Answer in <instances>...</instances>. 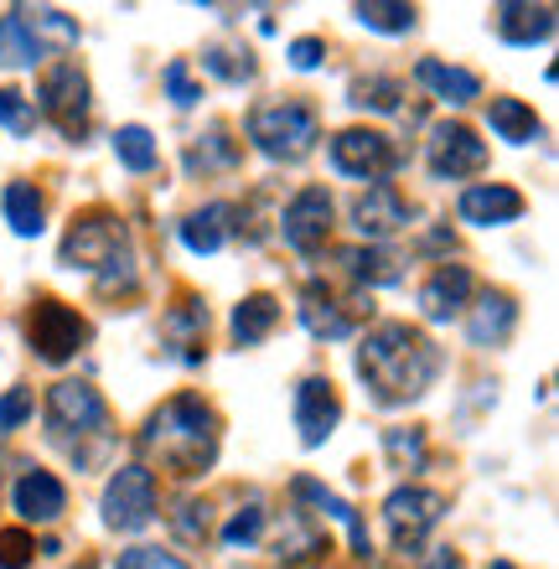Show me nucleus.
Masks as SVG:
<instances>
[{"label": "nucleus", "mask_w": 559, "mask_h": 569, "mask_svg": "<svg viewBox=\"0 0 559 569\" xmlns=\"http://www.w3.org/2000/svg\"><path fill=\"white\" fill-rule=\"evenodd\" d=\"M440 373V347L409 321H383L358 347V378L378 405H409L420 399Z\"/></svg>", "instance_id": "obj_1"}, {"label": "nucleus", "mask_w": 559, "mask_h": 569, "mask_svg": "<svg viewBox=\"0 0 559 569\" xmlns=\"http://www.w3.org/2000/svg\"><path fill=\"white\" fill-rule=\"evenodd\" d=\"M140 446L151 450L171 477H202L218 461V409L202 393H177L146 420Z\"/></svg>", "instance_id": "obj_2"}, {"label": "nucleus", "mask_w": 559, "mask_h": 569, "mask_svg": "<svg viewBox=\"0 0 559 569\" xmlns=\"http://www.w3.org/2000/svg\"><path fill=\"white\" fill-rule=\"evenodd\" d=\"M249 140L270 161H306L321 140V114L306 99H270L249 109Z\"/></svg>", "instance_id": "obj_3"}, {"label": "nucleus", "mask_w": 559, "mask_h": 569, "mask_svg": "<svg viewBox=\"0 0 559 569\" xmlns=\"http://www.w3.org/2000/svg\"><path fill=\"white\" fill-rule=\"evenodd\" d=\"M47 430H52V440H62V446H73L83 435H99V440H109V405L104 393L93 389V383H78V378H62V383H52L47 389Z\"/></svg>", "instance_id": "obj_4"}, {"label": "nucleus", "mask_w": 559, "mask_h": 569, "mask_svg": "<svg viewBox=\"0 0 559 569\" xmlns=\"http://www.w3.org/2000/svg\"><path fill=\"white\" fill-rule=\"evenodd\" d=\"M89 337H93V327L73 311V306H68V300L42 296L37 306H31V316H27L31 352H37L42 362H52V368H58V362H68V358H78Z\"/></svg>", "instance_id": "obj_5"}, {"label": "nucleus", "mask_w": 559, "mask_h": 569, "mask_svg": "<svg viewBox=\"0 0 559 569\" xmlns=\"http://www.w3.org/2000/svg\"><path fill=\"white\" fill-rule=\"evenodd\" d=\"M37 109H42L68 140H83L89 136V73L68 58L52 62L42 73V83H37Z\"/></svg>", "instance_id": "obj_6"}, {"label": "nucleus", "mask_w": 559, "mask_h": 569, "mask_svg": "<svg viewBox=\"0 0 559 569\" xmlns=\"http://www.w3.org/2000/svg\"><path fill=\"white\" fill-rule=\"evenodd\" d=\"M120 249H130V239H124V223L114 218V212H83V218H73V228H68V239H62L58 249V264L62 270H89L99 274L109 264V259L120 254Z\"/></svg>", "instance_id": "obj_7"}, {"label": "nucleus", "mask_w": 559, "mask_h": 569, "mask_svg": "<svg viewBox=\"0 0 559 569\" xmlns=\"http://www.w3.org/2000/svg\"><path fill=\"white\" fill-rule=\"evenodd\" d=\"M156 518V471L146 466H120L104 487V523L120 533H140Z\"/></svg>", "instance_id": "obj_8"}, {"label": "nucleus", "mask_w": 559, "mask_h": 569, "mask_svg": "<svg viewBox=\"0 0 559 569\" xmlns=\"http://www.w3.org/2000/svg\"><path fill=\"white\" fill-rule=\"evenodd\" d=\"M446 518V497L430 492V487H393L389 497H383V523H389L393 543L399 549H420L425 533Z\"/></svg>", "instance_id": "obj_9"}, {"label": "nucleus", "mask_w": 559, "mask_h": 569, "mask_svg": "<svg viewBox=\"0 0 559 569\" xmlns=\"http://www.w3.org/2000/svg\"><path fill=\"white\" fill-rule=\"evenodd\" d=\"M425 161H430V177L436 181H461V177H477L487 166V146L467 124L440 120L430 130V140H425Z\"/></svg>", "instance_id": "obj_10"}, {"label": "nucleus", "mask_w": 559, "mask_h": 569, "mask_svg": "<svg viewBox=\"0 0 559 569\" xmlns=\"http://www.w3.org/2000/svg\"><path fill=\"white\" fill-rule=\"evenodd\" d=\"M280 233L296 254H321L332 239V192L327 187H301L280 212Z\"/></svg>", "instance_id": "obj_11"}, {"label": "nucleus", "mask_w": 559, "mask_h": 569, "mask_svg": "<svg viewBox=\"0 0 559 569\" xmlns=\"http://www.w3.org/2000/svg\"><path fill=\"white\" fill-rule=\"evenodd\" d=\"M399 161V150L389 146V136H378V130H342L332 140V171L352 181H383Z\"/></svg>", "instance_id": "obj_12"}, {"label": "nucleus", "mask_w": 559, "mask_h": 569, "mask_svg": "<svg viewBox=\"0 0 559 569\" xmlns=\"http://www.w3.org/2000/svg\"><path fill=\"white\" fill-rule=\"evenodd\" d=\"M409 218H415V208L405 202V192H399L393 181H373V187L352 202V228H358L368 243L393 239L399 228H409Z\"/></svg>", "instance_id": "obj_13"}, {"label": "nucleus", "mask_w": 559, "mask_h": 569, "mask_svg": "<svg viewBox=\"0 0 559 569\" xmlns=\"http://www.w3.org/2000/svg\"><path fill=\"white\" fill-rule=\"evenodd\" d=\"M337 420H342V399H337V383L332 378H301V389H296V430H301V446H321V440H332Z\"/></svg>", "instance_id": "obj_14"}, {"label": "nucleus", "mask_w": 559, "mask_h": 569, "mask_svg": "<svg viewBox=\"0 0 559 569\" xmlns=\"http://www.w3.org/2000/svg\"><path fill=\"white\" fill-rule=\"evenodd\" d=\"M523 192L508 187V181H477L461 192L456 212H461V223H477V228H502V223H518L523 218Z\"/></svg>", "instance_id": "obj_15"}, {"label": "nucleus", "mask_w": 559, "mask_h": 569, "mask_svg": "<svg viewBox=\"0 0 559 569\" xmlns=\"http://www.w3.org/2000/svg\"><path fill=\"white\" fill-rule=\"evenodd\" d=\"M471 270L467 264H440L430 280L420 284V316L425 321H456L471 306Z\"/></svg>", "instance_id": "obj_16"}, {"label": "nucleus", "mask_w": 559, "mask_h": 569, "mask_svg": "<svg viewBox=\"0 0 559 569\" xmlns=\"http://www.w3.org/2000/svg\"><path fill=\"white\" fill-rule=\"evenodd\" d=\"M16 512H21V523H58L62 512H68V487H62L52 471H27V477L16 481V492H11Z\"/></svg>", "instance_id": "obj_17"}, {"label": "nucleus", "mask_w": 559, "mask_h": 569, "mask_svg": "<svg viewBox=\"0 0 559 569\" xmlns=\"http://www.w3.org/2000/svg\"><path fill=\"white\" fill-rule=\"evenodd\" d=\"M296 311H301V327L311 331V337H321V342H342V337H352V311L321 280L306 284Z\"/></svg>", "instance_id": "obj_18"}, {"label": "nucleus", "mask_w": 559, "mask_h": 569, "mask_svg": "<svg viewBox=\"0 0 559 569\" xmlns=\"http://www.w3.org/2000/svg\"><path fill=\"white\" fill-rule=\"evenodd\" d=\"M513 321H518V300L508 296V290H482L467 316L471 347H502L513 337Z\"/></svg>", "instance_id": "obj_19"}, {"label": "nucleus", "mask_w": 559, "mask_h": 569, "mask_svg": "<svg viewBox=\"0 0 559 569\" xmlns=\"http://www.w3.org/2000/svg\"><path fill=\"white\" fill-rule=\"evenodd\" d=\"M415 83H420V89H430L440 104H451V109L471 104V99L482 93V78L471 73V68H451V62H440V58H420V62H415Z\"/></svg>", "instance_id": "obj_20"}, {"label": "nucleus", "mask_w": 559, "mask_h": 569, "mask_svg": "<svg viewBox=\"0 0 559 569\" xmlns=\"http://www.w3.org/2000/svg\"><path fill=\"white\" fill-rule=\"evenodd\" d=\"M492 27H498V37L508 47L549 42L555 37V6H518V0H508V6L492 11Z\"/></svg>", "instance_id": "obj_21"}, {"label": "nucleus", "mask_w": 559, "mask_h": 569, "mask_svg": "<svg viewBox=\"0 0 559 569\" xmlns=\"http://www.w3.org/2000/svg\"><path fill=\"white\" fill-rule=\"evenodd\" d=\"M161 331H167V342L177 347V358L182 362H202V337H208V306L202 300H177L167 311V321H161Z\"/></svg>", "instance_id": "obj_22"}, {"label": "nucleus", "mask_w": 559, "mask_h": 569, "mask_svg": "<svg viewBox=\"0 0 559 569\" xmlns=\"http://www.w3.org/2000/svg\"><path fill=\"white\" fill-rule=\"evenodd\" d=\"M16 16H21V27L31 31V42L42 47H52V52H73L78 47V21L68 11H58V6H16Z\"/></svg>", "instance_id": "obj_23"}, {"label": "nucleus", "mask_w": 559, "mask_h": 569, "mask_svg": "<svg viewBox=\"0 0 559 569\" xmlns=\"http://www.w3.org/2000/svg\"><path fill=\"white\" fill-rule=\"evenodd\" d=\"M290 492H296V497H306V502H317V508L327 512V518H337V523L348 528L352 555H358V559H373V539H368V523H363V518H358V512L348 508V502H342V497H337V492H327V487H321V481H311V477H296V487H290Z\"/></svg>", "instance_id": "obj_24"}, {"label": "nucleus", "mask_w": 559, "mask_h": 569, "mask_svg": "<svg viewBox=\"0 0 559 569\" xmlns=\"http://www.w3.org/2000/svg\"><path fill=\"white\" fill-rule=\"evenodd\" d=\"M228 218H233V208L228 202H208V208H197L182 218V243L192 249V254H218L228 239Z\"/></svg>", "instance_id": "obj_25"}, {"label": "nucleus", "mask_w": 559, "mask_h": 569, "mask_svg": "<svg viewBox=\"0 0 559 569\" xmlns=\"http://www.w3.org/2000/svg\"><path fill=\"white\" fill-rule=\"evenodd\" d=\"M487 124H492V136L508 140V146H529V140H539V114H533L523 99H492L487 104Z\"/></svg>", "instance_id": "obj_26"}, {"label": "nucleus", "mask_w": 559, "mask_h": 569, "mask_svg": "<svg viewBox=\"0 0 559 569\" xmlns=\"http://www.w3.org/2000/svg\"><path fill=\"white\" fill-rule=\"evenodd\" d=\"M337 264L352 274L358 284H393L399 274H405V259L389 254V249H337Z\"/></svg>", "instance_id": "obj_27"}, {"label": "nucleus", "mask_w": 559, "mask_h": 569, "mask_svg": "<svg viewBox=\"0 0 559 569\" xmlns=\"http://www.w3.org/2000/svg\"><path fill=\"white\" fill-rule=\"evenodd\" d=\"M0 208H6V223L21 233V239H37L42 233V218H47V202H42V192L31 187V181H11L6 192H0Z\"/></svg>", "instance_id": "obj_28"}, {"label": "nucleus", "mask_w": 559, "mask_h": 569, "mask_svg": "<svg viewBox=\"0 0 559 569\" xmlns=\"http://www.w3.org/2000/svg\"><path fill=\"white\" fill-rule=\"evenodd\" d=\"M274 327H280V300H274V296L239 300V311H233V342H239V347H259Z\"/></svg>", "instance_id": "obj_29"}, {"label": "nucleus", "mask_w": 559, "mask_h": 569, "mask_svg": "<svg viewBox=\"0 0 559 569\" xmlns=\"http://www.w3.org/2000/svg\"><path fill=\"white\" fill-rule=\"evenodd\" d=\"M352 16H358L368 31H389V37L415 31V6H405V0H358Z\"/></svg>", "instance_id": "obj_30"}, {"label": "nucleus", "mask_w": 559, "mask_h": 569, "mask_svg": "<svg viewBox=\"0 0 559 569\" xmlns=\"http://www.w3.org/2000/svg\"><path fill=\"white\" fill-rule=\"evenodd\" d=\"M37 62H42V47L31 42L21 16H0V68H37Z\"/></svg>", "instance_id": "obj_31"}, {"label": "nucleus", "mask_w": 559, "mask_h": 569, "mask_svg": "<svg viewBox=\"0 0 559 569\" xmlns=\"http://www.w3.org/2000/svg\"><path fill=\"white\" fill-rule=\"evenodd\" d=\"M202 68L218 73L223 83H243V78H254V58H249V47H228V42L202 47Z\"/></svg>", "instance_id": "obj_32"}, {"label": "nucleus", "mask_w": 559, "mask_h": 569, "mask_svg": "<svg viewBox=\"0 0 559 569\" xmlns=\"http://www.w3.org/2000/svg\"><path fill=\"white\" fill-rule=\"evenodd\" d=\"M114 156H120V166H130V171H151L156 136L146 124H124V130H114Z\"/></svg>", "instance_id": "obj_33"}, {"label": "nucleus", "mask_w": 559, "mask_h": 569, "mask_svg": "<svg viewBox=\"0 0 559 569\" xmlns=\"http://www.w3.org/2000/svg\"><path fill=\"white\" fill-rule=\"evenodd\" d=\"M348 93H352V104H358V109L393 114V109H399V99H405V83H399V78H358Z\"/></svg>", "instance_id": "obj_34"}, {"label": "nucleus", "mask_w": 559, "mask_h": 569, "mask_svg": "<svg viewBox=\"0 0 559 569\" xmlns=\"http://www.w3.org/2000/svg\"><path fill=\"white\" fill-rule=\"evenodd\" d=\"M93 284H99V296H136V284H140L136 254H130V249H120V254L109 259L104 270L93 274Z\"/></svg>", "instance_id": "obj_35"}, {"label": "nucleus", "mask_w": 559, "mask_h": 569, "mask_svg": "<svg viewBox=\"0 0 559 569\" xmlns=\"http://www.w3.org/2000/svg\"><path fill=\"white\" fill-rule=\"evenodd\" d=\"M239 161V146L228 140V124H212L208 130V140L202 146H192V156H187V166H202V171H212V166H233Z\"/></svg>", "instance_id": "obj_36"}, {"label": "nucleus", "mask_w": 559, "mask_h": 569, "mask_svg": "<svg viewBox=\"0 0 559 569\" xmlns=\"http://www.w3.org/2000/svg\"><path fill=\"white\" fill-rule=\"evenodd\" d=\"M259 533H264V502H243L233 518H228V528H223V543L228 549H249V543H259Z\"/></svg>", "instance_id": "obj_37"}, {"label": "nucleus", "mask_w": 559, "mask_h": 569, "mask_svg": "<svg viewBox=\"0 0 559 569\" xmlns=\"http://www.w3.org/2000/svg\"><path fill=\"white\" fill-rule=\"evenodd\" d=\"M161 83H167V93H171V104H177V109L202 104V83L192 78V62H187V58L167 62V73H161Z\"/></svg>", "instance_id": "obj_38"}, {"label": "nucleus", "mask_w": 559, "mask_h": 569, "mask_svg": "<svg viewBox=\"0 0 559 569\" xmlns=\"http://www.w3.org/2000/svg\"><path fill=\"white\" fill-rule=\"evenodd\" d=\"M0 124L11 130V136H31V124H37V109L21 89H0Z\"/></svg>", "instance_id": "obj_39"}, {"label": "nucleus", "mask_w": 559, "mask_h": 569, "mask_svg": "<svg viewBox=\"0 0 559 569\" xmlns=\"http://www.w3.org/2000/svg\"><path fill=\"white\" fill-rule=\"evenodd\" d=\"M37 559V539L27 528H0V569H27Z\"/></svg>", "instance_id": "obj_40"}, {"label": "nucleus", "mask_w": 559, "mask_h": 569, "mask_svg": "<svg viewBox=\"0 0 559 569\" xmlns=\"http://www.w3.org/2000/svg\"><path fill=\"white\" fill-rule=\"evenodd\" d=\"M171 528H177L187 543H202V539H208V502H197V497L177 502V512H171Z\"/></svg>", "instance_id": "obj_41"}, {"label": "nucleus", "mask_w": 559, "mask_h": 569, "mask_svg": "<svg viewBox=\"0 0 559 569\" xmlns=\"http://www.w3.org/2000/svg\"><path fill=\"white\" fill-rule=\"evenodd\" d=\"M383 450L399 466H420L425 461V435L420 430H383Z\"/></svg>", "instance_id": "obj_42"}, {"label": "nucleus", "mask_w": 559, "mask_h": 569, "mask_svg": "<svg viewBox=\"0 0 559 569\" xmlns=\"http://www.w3.org/2000/svg\"><path fill=\"white\" fill-rule=\"evenodd\" d=\"M114 569H192V565L182 555H167V549H130V555H120Z\"/></svg>", "instance_id": "obj_43"}, {"label": "nucleus", "mask_w": 559, "mask_h": 569, "mask_svg": "<svg viewBox=\"0 0 559 569\" xmlns=\"http://www.w3.org/2000/svg\"><path fill=\"white\" fill-rule=\"evenodd\" d=\"M31 409H37L31 389H11L6 399H0V430H21V425L31 420Z\"/></svg>", "instance_id": "obj_44"}, {"label": "nucleus", "mask_w": 559, "mask_h": 569, "mask_svg": "<svg viewBox=\"0 0 559 569\" xmlns=\"http://www.w3.org/2000/svg\"><path fill=\"white\" fill-rule=\"evenodd\" d=\"M327 58V47H321V37H301V42H290V68H301V73H311L317 62Z\"/></svg>", "instance_id": "obj_45"}, {"label": "nucleus", "mask_w": 559, "mask_h": 569, "mask_svg": "<svg viewBox=\"0 0 559 569\" xmlns=\"http://www.w3.org/2000/svg\"><path fill=\"white\" fill-rule=\"evenodd\" d=\"M487 569H518V565H508V559H492V565H487Z\"/></svg>", "instance_id": "obj_46"}, {"label": "nucleus", "mask_w": 559, "mask_h": 569, "mask_svg": "<svg viewBox=\"0 0 559 569\" xmlns=\"http://www.w3.org/2000/svg\"><path fill=\"white\" fill-rule=\"evenodd\" d=\"M78 569H93V559H83V565H78Z\"/></svg>", "instance_id": "obj_47"}]
</instances>
